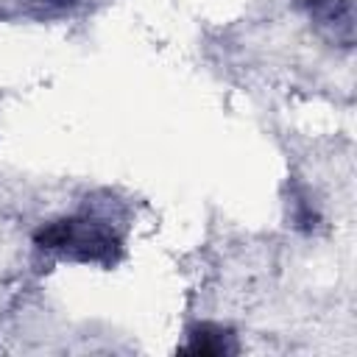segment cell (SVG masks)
<instances>
[{
  "instance_id": "1",
  "label": "cell",
  "mask_w": 357,
  "mask_h": 357,
  "mask_svg": "<svg viewBox=\"0 0 357 357\" xmlns=\"http://www.w3.org/2000/svg\"><path fill=\"white\" fill-rule=\"evenodd\" d=\"M33 240L42 251H50L75 262L106 265V268L114 265L123 254L120 234L106 220H98L89 215H70V218H56L50 223H42Z\"/></svg>"
},
{
  "instance_id": "2",
  "label": "cell",
  "mask_w": 357,
  "mask_h": 357,
  "mask_svg": "<svg viewBox=\"0 0 357 357\" xmlns=\"http://www.w3.org/2000/svg\"><path fill=\"white\" fill-rule=\"evenodd\" d=\"M184 354H201V357H220L237 351V337L231 329L220 324H195L187 332V343L178 349Z\"/></svg>"
},
{
  "instance_id": "3",
  "label": "cell",
  "mask_w": 357,
  "mask_h": 357,
  "mask_svg": "<svg viewBox=\"0 0 357 357\" xmlns=\"http://www.w3.org/2000/svg\"><path fill=\"white\" fill-rule=\"evenodd\" d=\"M312 17L318 25L343 47L354 36V3L351 0H312Z\"/></svg>"
},
{
  "instance_id": "4",
  "label": "cell",
  "mask_w": 357,
  "mask_h": 357,
  "mask_svg": "<svg viewBox=\"0 0 357 357\" xmlns=\"http://www.w3.org/2000/svg\"><path fill=\"white\" fill-rule=\"evenodd\" d=\"M28 8H36V11H56V8H64L70 6L73 0H22Z\"/></svg>"
}]
</instances>
